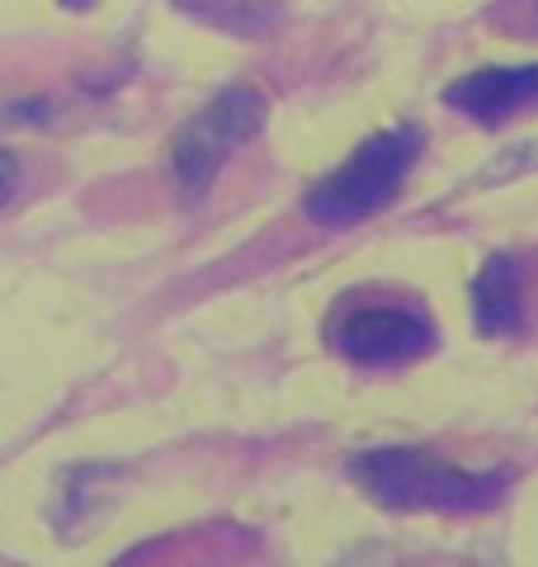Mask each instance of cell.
Listing matches in <instances>:
<instances>
[{"instance_id": "obj_1", "label": "cell", "mask_w": 538, "mask_h": 567, "mask_svg": "<svg viewBox=\"0 0 538 567\" xmlns=\"http://www.w3.org/2000/svg\"><path fill=\"white\" fill-rule=\"evenodd\" d=\"M354 483L387 511L406 516H458V511H487L510 487V468L468 473L435 458L430 450H369L350 458Z\"/></svg>"}, {"instance_id": "obj_2", "label": "cell", "mask_w": 538, "mask_h": 567, "mask_svg": "<svg viewBox=\"0 0 538 567\" xmlns=\"http://www.w3.org/2000/svg\"><path fill=\"white\" fill-rule=\"evenodd\" d=\"M421 147H425V137L411 123L406 128H383L369 142H359L345 162L308 189V199H302L308 218L317 227H354L373 218V213H383L406 185Z\"/></svg>"}, {"instance_id": "obj_3", "label": "cell", "mask_w": 538, "mask_h": 567, "mask_svg": "<svg viewBox=\"0 0 538 567\" xmlns=\"http://www.w3.org/2000/svg\"><path fill=\"white\" fill-rule=\"evenodd\" d=\"M265 128V95L250 85H231V91L213 95L185 128H179L170 147V171L175 185L199 199V194L218 181V171L231 162V152H241L250 137Z\"/></svg>"}, {"instance_id": "obj_4", "label": "cell", "mask_w": 538, "mask_h": 567, "mask_svg": "<svg viewBox=\"0 0 538 567\" xmlns=\"http://www.w3.org/2000/svg\"><path fill=\"white\" fill-rule=\"evenodd\" d=\"M331 346L354 364H406L439 346L435 322L421 308H359L331 327Z\"/></svg>"}, {"instance_id": "obj_5", "label": "cell", "mask_w": 538, "mask_h": 567, "mask_svg": "<svg viewBox=\"0 0 538 567\" xmlns=\"http://www.w3.org/2000/svg\"><path fill=\"white\" fill-rule=\"evenodd\" d=\"M444 100H448V110H458L463 118L496 128V123H506L510 114H519L525 104L538 100V62H529V66H482V71H473V76L448 85Z\"/></svg>"}, {"instance_id": "obj_6", "label": "cell", "mask_w": 538, "mask_h": 567, "mask_svg": "<svg viewBox=\"0 0 538 567\" xmlns=\"http://www.w3.org/2000/svg\"><path fill=\"white\" fill-rule=\"evenodd\" d=\"M473 317L482 336H515L525 322L519 303V265L510 256H492L473 284Z\"/></svg>"}, {"instance_id": "obj_7", "label": "cell", "mask_w": 538, "mask_h": 567, "mask_svg": "<svg viewBox=\"0 0 538 567\" xmlns=\"http://www.w3.org/2000/svg\"><path fill=\"white\" fill-rule=\"evenodd\" d=\"M14 185H20V162L0 147V208L10 204V194H14Z\"/></svg>"}, {"instance_id": "obj_8", "label": "cell", "mask_w": 538, "mask_h": 567, "mask_svg": "<svg viewBox=\"0 0 538 567\" xmlns=\"http://www.w3.org/2000/svg\"><path fill=\"white\" fill-rule=\"evenodd\" d=\"M62 6H66V10H85V6H90V0H62Z\"/></svg>"}, {"instance_id": "obj_9", "label": "cell", "mask_w": 538, "mask_h": 567, "mask_svg": "<svg viewBox=\"0 0 538 567\" xmlns=\"http://www.w3.org/2000/svg\"><path fill=\"white\" fill-rule=\"evenodd\" d=\"M534 20H538V10H534Z\"/></svg>"}]
</instances>
